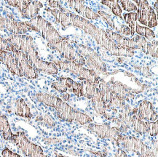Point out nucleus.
Listing matches in <instances>:
<instances>
[{"label":"nucleus","mask_w":158,"mask_h":157,"mask_svg":"<svg viewBox=\"0 0 158 157\" xmlns=\"http://www.w3.org/2000/svg\"><path fill=\"white\" fill-rule=\"evenodd\" d=\"M134 2L137 6V20L146 27L154 28L157 26V16L155 10L150 7L147 1L144 0H135ZM134 3V4H135Z\"/></svg>","instance_id":"obj_8"},{"label":"nucleus","mask_w":158,"mask_h":157,"mask_svg":"<svg viewBox=\"0 0 158 157\" xmlns=\"http://www.w3.org/2000/svg\"><path fill=\"white\" fill-rule=\"evenodd\" d=\"M119 32L123 34L125 36H130L131 35V30H130L129 27L127 26L123 25L121 26L120 29H119Z\"/></svg>","instance_id":"obj_44"},{"label":"nucleus","mask_w":158,"mask_h":157,"mask_svg":"<svg viewBox=\"0 0 158 157\" xmlns=\"http://www.w3.org/2000/svg\"><path fill=\"white\" fill-rule=\"evenodd\" d=\"M48 4L49 5V8L51 7L52 9H57L60 12H64L65 10V9L62 7V6L60 5L58 1H51V0H50V1L48 2Z\"/></svg>","instance_id":"obj_41"},{"label":"nucleus","mask_w":158,"mask_h":157,"mask_svg":"<svg viewBox=\"0 0 158 157\" xmlns=\"http://www.w3.org/2000/svg\"><path fill=\"white\" fill-rule=\"evenodd\" d=\"M157 5H158V2H155V9H156V13H158V7H157Z\"/></svg>","instance_id":"obj_47"},{"label":"nucleus","mask_w":158,"mask_h":157,"mask_svg":"<svg viewBox=\"0 0 158 157\" xmlns=\"http://www.w3.org/2000/svg\"><path fill=\"white\" fill-rule=\"evenodd\" d=\"M67 3L70 5V7L75 10L77 13L82 15L84 17V18H85V19L96 20L100 18L98 15V14L94 13L90 7H87L85 5V1H82V0H74V1L70 0V1L67 2Z\"/></svg>","instance_id":"obj_16"},{"label":"nucleus","mask_w":158,"mask_h":157,"mask_svg":"<svg viewBox=\"0 0 158 157\" xmlns=\"http://www.w3.org/2000/svg\"><path fill=\"white\" fill-rule=\"evenodd\" d=\"M0 133L2 135L5 140H11L13 134L6 116H0Z\"/></svg>","instance_id":"obj_24"},{"label":"nucleus","mask_w":158,"mask_h":157,"mask_svg":"<svg viewBox=\"0 0 158 157\" xmlns=\"http://www.w3.org/2000/svg\"><path fill=\"white\" fill-rule=\"evenodd\" d=\"M12 53L13 54L16 61H17L18 66L19 67L20 71L23 77H26L29 79H34L38 77V74L34 68L32 67L27 58L24 55L23 52L18 51L14 49L13 47V51Z\"/></svg>","instance_id":"obj_11"},{"label":"nucleus","mask_w":158,"mask_h":157,"mask_svg":"<svg viewBox=\"0 0 158 157\" xmlns=\"http://www.w3.org/2000/svg\"><path fill=\"white\" fill-rule=\"evenodd\" d=\"M0 28L6 29L13 35H24L32 29L27 22H21L14 18L13 15L8 13L7 18L0 15Z\"/></svg>","instance_id":"obj_9"},{"label":"nucleus","mask_w":158,"mask_h":157,"mask_svg":"<svg viewBox=\"0 0 158 157\" xmlns=\"http://www.w3.org/2000/svg\"><path fill=\"white\" fill-rule=\"evenodd\" d=\"M125 105H126V103H125L124 100L113 94L110 101L107 104L106 109L114 111V114H116L117 111L120 110L121 108L124 107Z\"/></svg>","instance_id":"obj_28"},{"label":"nucleus","mask_w":158,"mask_h":157,"mask_svg":"<svg viewBox=\"0 0 158 157\" xmlns=\"http://www.w3.org/2000/svg\"><path fill=\"white\" fill-rule=\"evenodd\" d=\"M43 157H50V156H45V155H44Z\"/></svg>","instance_id":"obj_49"},{"label":"nucleus","mask_w":158,"mask_h":157,"mask_svg":"<svg viewBox=\"0 0 158 157\" xmlns=\"http://www.w3.org/2000/svg\"><path fill=\"white\" fill-rule=\"evenodd\" d=\"M109 120H110L114 124V127L116 128L120 133H126L127 130H128V126L126 124H125L124 122H122L119 119L112 116Z\"/></svg>","instance_id":"obj_33"},{"label":"nucleus","mask_w":158,"mask_h":157,"mask_svg":"<svg viewBox=\"0 0 158 157\" xmlns=\"http://www.w3.org/2000/svg\"><path fill=\"white\" fill-rule=\"evenodd\" d=\"M119 143L122 145L125 151L135 153L141 157L144 156L149 150V147L146 146L141 140L134 137L123 135Z\"/></svg>","instance_id":"obj_12"},{"label":"nucleus","mask_w":158,"mask_h":157,"mask_svg":"<svg viewBox=\"0 0 158 157\" xmlns=\"http://www.w3.org/2000/svg\"><path fill=\"white\" fill-rule=\"evenodd\" d=\"M125 23L128 25V27L131 30V35L134 36L135 26H136L137 21V13H127L123 15Z\"/></svg>","instance_id":"obj_30"},{"label":"nucleus","mask_w":158,"mask_h":157,"mask_svg":"<svg viewBox=\"0 0 158 157\" xmlns=\"http://www.w3.org/2000/svg\"><path fill=\"white\" fill-rule=\"evenodd\" d=\"M114 157H128L127 155L126 154L125 151H123L121 148H119L117 149L116 153L114 154Z\"/></svg>","instance_id":"obj_45"},{"label":"nucleus","mask_w":158,"mask_h":157,"mask_svg":"<svg viewBox=\"0 0 158 157\" xmlns=\"http://www.w3.org/2000/svg\"><path fill=\"white\" fill-rule=\"evenodd\" d=\"M61 98L63 99H61L63 101H64V100H66L69 99V94H63L61 95Z\"/></svg>","instance_id":"obj_46"},{"label":"nucleus","mask_w":158,"mask_h":157,"mask_svg":"<svg viewBox=\"0 0 158 157\" xmlns=\"http://www.w3.org/2000/svg\"><path fill=\"white\" fill-rule=\"evenodd\" d=\"M54 108L56 111L58 118L65 122H77L82 125L93 122V119L88 115L74 110L72 106L63 101L59 98H58Z\"/></svg>","instance_id":"obj_3"},{"label":"nucleus","mask_w":158,"mask_h":157,"mask_svg":"<svg viewBox=\"0 0 158 157\" xmlns=\"http://www.w3.org/2000/svg\"><path fill=\"white\" fill-rule=\"evenodd\" d=\"M69 15L70 26H76L79 29L83 30L85 33L88 34L94 38L99 45L106 49L112 55L125 56V57H132L134 55L135 52L133 50L117 47L114 42L109 39L104 30L97 28L84 18L74 15L70 12L69 13Z\"/></svg>","instance_id":"obj_1"},{"label":"nucleus","mask_w":158,"mask_h":157,"mask_svg":"<svg viewBox=\"0 0 158 157\" xmlns=\"http://www.w3.org/2000/svg\"><path fill=\"white\" fill-rule=\"evenodd\" d=\"M0 61L7 66L9 71L13 75H16L19 77H23L18 66L17 61L12 52L7 51L0 52Z\"/></svg>","instance_id":"obj_17"},{"label":"nucleus","mask_w":158,"mask_h":157,"mask_svg":"<svg viewBox=\"0 0 158 157\" xmlns=\"http://www.w3.org/2000/svg\"><path fill=\"white\" fill-rule=\"evenodd\" d=\"M119 4H120L121 7L124 10L127 12H135L137 11V6L135 5L134 2L131 1H119ZM121 8V9H122Z\"/></svg>","instance_id":"obj_37"},{"label":"nucleus","mask_w":158,"mask_h":157,"mask_svg":"<svg viewBox=\"0 0 158 157\" xmlns=\"http://www.w3.org/2000/svg\"><path fill=\"white\" fill-rule=\"evenodd\" d=\"M42 7H43V5L40 2L29 1L28 2L27 9H26L23 15L22 16V18L30 20L34 18L38 15L40 9H42Z\"/></svg>","instance_id":"obj_21"},{"label":"nucleus","mask_w":158,"mask_h":157,"mask_svg":"<svg viewBox=\"0 0 158 157\" xmlns=\"http://www.w3.org/2000/svg\"><path fill=\"white\" fill-rule=\"evenodd\" d=\"M73 82L74 81L71 78L60 77L57 81L52 82L51 87L61 93H65L69 89L72 87Z\"/></svg>","instance_id":"obj_22"},{"label":"nucleus","mask_w":158,"mask_h":157,"mask_svg":"<svg viewBox=\"0 0 158 157\" xmlns=\"http://www.w3.org/2000/svg\"><path fill=\"white\" fill-rule=\"evenodd\" d=\"M106 33L109 39L114 42L117 47L131 50H139L136 42H135L133 38V39H129V38L125 37L124 36L120 35V34L109 29L106 30Z\"/></svg>","instance_id":"obj_14"},{"label":"nucleus","mask_w":158,"mask_h":157,"mask_svg":"<svg viewBox=\"0 0 158 157\" xmlns=\"http://www.w3.org/2000/svg\"><path fill=\"white\" fill-rule=\"evenodd\" d=\"M58 157H65V156H61V155H60V156H58Z\"/></svg>","instance_id":"obj_48"},{"label":"nucleus","mask_w":158,"mask_h":157,"mask_svg":"<svg viewBox=\"0 0 158 157\" xmlns=\"http://www.w3.org/2000/svg\"><path fill=\"white\" fill-rule=\"evenodd\" d=\"M135 32H136L137 34H139V36L145 38L146 39L149 40V41H152L156 37L155 32L152 30L146 27V26H141L137 23L136 26H135Z\"/></svg>","instance_id":"obj_29"},{"label":"nucleus","mask_w":158,"mask_h":157,"mask_svg":"<svg viewBox=\"0 0 158 157\" xmlns=\"http://www.w3.org/2000/svg\"><path fill=\"white\" fill-rule=\"evenodd\" d=\"M98 91L100 92L101 98L104 100V103L107 106V104L109 103L110 101L111 97H112V93H111L110 88L108 83H106V82H104V80L101 79V82L98 83Z\"/></svg>","instance_id":"obj_25"},{"label":"nucleus","mask_w":158,"mask_h":157,"mask_svg":"<svg viewBox=\"0 0 158 157\" xmlns=\"http://www.w3.org/2000/svg\"><path fill=\"white\" fill-rule=\"evenodd\" d=\"M36 98L39 102L44 104L45 106L52 108H55L58 98V97H56V96L50 95L44 93V92H39V93H37L36 95Z\"/></svg>","instance_id":"obj_27"},{"label":"nucleus","mask_w":158,"mask_h":157,"mask_svg":"<svg viewBox=\"0 0 158 157\" xmlns=\"http://www.w3.org/2000/svg\"><path fill=\"white\" fill-rule=\"evenodd\" d=\"M135 114H137V108H131L129 105L126 104L124 107L119 110L118 119L126 124L129 127H131L133 116Z\"/></svg>","instance_id":"obj_19"},{"label":"nucleus","mask_w":158,"mask_h":157,"mask_svg":"<svg viewBox=\"0 0 158 157\" xmlns=\"http://www.w3.org/2000/svg\"><path fill=\"white\" fill-rule=\"evenodd\" d=\"M42 121L44 122V123H45L47 125L50 126V127H54L56 125V123H55L54 120L52 119L50 117V116L48 115H44L42 116Z\"/></svg>","instance_id":"obj_43"},{"label":"nucleus","mask_w":158,"mask_h":157,"mask_svg":"<svg viewBox=\"0 0 158 157\" xmlns=\"http://www.w3.org/2000/svg\"><path fill=\"white\" fill-rule=\"evenodd\" d=\"M28 157H43V150L41 147L33 143L26 138L23 132H18L13 135L11 140Z\"/></svg>","instance_id":"obj_7"},{"label":"nucleus","mask_w":158,"mask_h":157,"mask_svg":"<svg viewBox=\"0 0 158 157\" xmlns=\"http://www.w3.org/2000/svg\"><path fill=\"white\" fill-rule=\"evenodd\" d=\"M101 3L102 5L108 6L114 15L122 18V9L119 6V1H116V0H104V1H101Z\"/></svg>","instance_id":"obj_32"},{"label":"nucleus","mask_w":158,"mask_h":157,"mask_svg":"<svg viewBox=\"0 0 158 157\" xmlns=\"http://www.w3.org/2000/svg\"><path fill=\"white\" fill-rule=\"evenodd\" d=\"M131 127L134 129L135 132L141 135L147 134V127L145 125L144 122L141 120L137 116V114H135L133 116L132 122H131Z\"/></svg>","instance_id":"obj_31"},{"label":"nucleus","mask_w":158,"mask_h":157,"mask_svg":"<svg viewBox=\"0 0 158 157\" xmlns=\"http://www.w3.org/2000/svg\"><path fill=\"white\" fill-rule=\"evenodd\" d=\"M14 111H15V115L21 116V117L29 119L33 117V114L31 113L29 107L26 104L25 100L22 98L15 101Z\"/></svg>","instance_id":"obj_20"},{"label":"nucleus","mask_w":158,"mask_h":157,"mask_svg":"<svg viewBox=\"0 0 158 157\" xmlns=\"http://www.w3.org/2000/svg\"><path fill=\"white\" fill-rule=\"evenodd\" d=\"M81 85H82V95L88 99H91L98 88L97 84L90 81L85 80L81 83Z\"/></svg>","instance_id":"obj_26"},{"label":"nucleus","mask_w":158,"mask_h":157,"mask_svg":"<svg viewBox=\"0 0 158 157\" xmlns=\"http://www.w3.org/2000/svg\"><path fill=\"white\" fill-rule=\"evenodd\" d=\"M137 116L141 120L146 122H157L158 118L152 104L148 100H143L140 103L137 109Z\"/></svg>","instance_id":"obj_15"},{"label":"nucleus","mask_w":158,"mask_h":157,"mask_svg":"<svg viewBox=\"0 0 158 157\" xmlns=\"http://www.w3.org/2000/svg\"><path fill=\"white\" fill-rule=\"evenodd\" d=\"M9 43L13 46L14 49L23 52L27 58L32 67L34 68L41 61L37 51L35 50L34 41L31 37L24 35H12L7 39Z\"/></svg>","instance_id":"obj_2"},{"label":"nucleus","mask_w":158,"mask_h":157,"mask_svg":"<svg viewBox=\"0 0 158 157\" xmlns=\"http://www.w3.org/2000/svg\"><path fill=\"white\" fill-rule=\"evenodd\" d=\"M27 23L31 26L32 31H35L40 34L42 38H44L48 43H57L64 38L58 33L52 24L44 20L42 16L37 15L29 20V21H27Z\"/></svg>","instance_id":"obj_4"},{"label":"nucleus","mask_w":158,"mask_h":157,"mask_svg":"<svg viewBox=\"0 0 158 157\" xmlns=\"http://www.w3.org/2000/svg\"><path fill=\"white\" fill-rule=\"evenodd\" d=\"M145 125L147 127V133L150 136L157 135V122H144Z\"/></svg>","instance_id":"obj_34"},{"label":"nucleus","mask_w":158,"mask_h":157,"mask_svg":"<svg viewBox=\"0 0 158 157\" xmlns=\"http://www.w3.org/2000/svg\"><path fill=\"white\" fill-rule=\"evenodd\" d=\"M75 47L77 51L83 58H85L86 60H90L92 63L96 64L97 66H99V67L101 68V70H102L104 73L106 72L107 68L106 63L103 61L101 56L99 55L94 49H92V48L89 47H87L85 45H78V44H76Z\"/></svg>","instance_id":"obj_13"},{"label":"nucleus","mask_w":158,"mask_h":157,"mask_svg":"<svg viewBox=\"0 0 158 157\" xmlns=\"http://www.w3.org/2000/svg\"><path fill=\"white\" fill-rule=\"evenodd\" d=\"M71 89H72V92L78 98L82 97V85H81V83H78V82H73Z\"/></svg>","instance_id":"obj_40"},{"label":"nucleus","mask_w":158,"mask_h":157,"mask_svg":"<svg viewBox=\"0 0 158 157\" xmlns=\"http://www.w3.org/2000/svg\"><path fill=\"white\" fill-rule=\"evenodd\" d=\"M108 84L111 93L122 98L125 101L126 100L127 102H130L131 100L134 98V95L131 93V92L127 89L126 87L120 82H110V83H108Z\"/></svg>","instance_id":"obj_18"},{"label":"nucleus","mask_w":158,"mask_h":157,"mask_svg":"<svg viewBox=\"0 0 158 157\" xmlns=\"http://www.w3.org/2000/svg\"><path fill=\"white\" fill-rule=\"evenodd\" d=\"M2 155L3 157H21L20 155L18 154H15L13 151H11L10 150L8 149V148H5L2 152Z\"/></svg>","instance_id":"obj_42"},{"label":"nucleus","mask_w":158,"mask_h":157,"mask_svg":"<svg viewBox=\"0 0 158 157\" xmlns=\"http://www.w3.org/2000/svg\"><path fill=\"white\" fill-rule=\"evenodd\" d=\"M52 63L57 66L58 69L69 71L71 73L75 74L82 81L87 80V81H90L98 85L101 80V78L99 76H96L94 71L88 69V68H85L82 66L77 65L73 62L68 61V60H64V61H63V60H53Z\"/></svg>","instance_id":"obj_5"},{"label":"nucleus","mask_w":158,"mask_h":157,"mask_svg":"<svg viewBox=\"0 0 158 157\" xmlns=\"http://www.w3.org/2000/svg\"><path fill=\"white\" fill-rule=\"evenodd\" d=\"M7 51L12 52L13 51V46L9 43L7 39L0 37V52Z\"/></svg>","instance_id":"obj_38"},{"label":"nucleus","mask_w":158,"mask_h":157,"mask_svg":"<svg viewBox=\"0 0 158 157\" xmlns=\"http://www.w3.org/2000/svg\"><path fill=\"white\" fill-rule=\"evenodd\" d=\"M97 14H98L99 17L102 18L103 20L106 22L107 25L110 26L111 29H116V27H115V25H114V21L112 18L111 17V15H109V14H107L106 13H105V12L101 11V10H99Z\"/></svg>","instance_id":"obj_36"},{"label":"nucleus","mask_w":158,"mask_h":157,"mask_svg":"<svg viewBox=\"0 0 158 157\" xmlns=\"http://www.w3.org/2000/svg\"><path fill=\"white\" fill-rule=\"evenodd\" d=\"M88 128L96 133L101 138H109L119 143L122 140L123 135L119 132L114 127H111L108 123L103 124H89Z\"/></svg>","instance_id":"obj_10"},{"label":"nucleus","mask_w":158,"mask_h":157,"mask_svg":"<svg viewBox=\"0 0 158 157\" xmlns=\"http://www.w3.org/2000/svg\"><path fill=\"white\" fill-rule=\"evenodd\" d=\"M93 103V107H94L95 111L98 113L100 115H103L104 114L105 111L106 109V106L104 103V100L101 98V94L98 91V89L97 88L96 92L91 98Z\"/></svg>","instance_id":"obj_23"},{"label":"nucleus","mask_w":158,"mask_h":157,"mask_svg":"<svg viewBox=\"0 0 158 157\" xmlns=\"http://www.w3.org/2000/svg\"><path fill=\"white\" fill-rule=\"evenodd\" d=\"M85 61L87 63V65H88L89 68H90V70H91L92 71H94V73L96 74V76H99V75H101V74L104 73V72L101 70V68L99 67V66H97L96 64L92 63V62L88 60H86Z\"/></svg>","instance_id":"obj_39"},{"label":"nucleus","mask_w":158,"mask_h":157,"mask_svg":"<svg viewBox=\"0 0 158 157\" xmlns=\"http://www.w3.org/2000/svg\"><path fill=\"white\" fill-rule=\"evenodd\" d=\"M147 55H151L153 58H157V41L148 42Z\"/></svg>","instance_id":"obj_35"},{"label":"nucleus","mask_w":158,"mask_h":157,"mask_svg":"<svg viewBox=\"0 0 158 157\" xmlns=\"http://www.w3.org/2000/svg\"><path fill=\"white\" fill-rule=\"evenodd\" d=\"M48 47L58 51L60 56L68 61L73 62L79 66L85 65V59L71 45L66 38H63L57 43H48Z\"/></svg>","instance_id":"obj_6"}]
</instances>
